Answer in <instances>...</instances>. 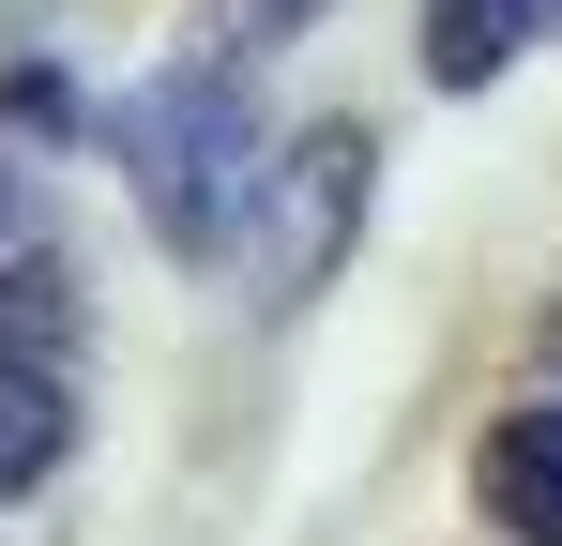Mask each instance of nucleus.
I'll return each instance as SVG.
<instances>
[{
  "mask_svg": "<svg viewBox=\"0 0 562 546\" xmlns=\"http://www.w3.org/2000/svg\"><path fill=\"white\" fill-rule=\"evenodd\" d=\"M0 259H15V182H0Z\"/></svg>",
  "mask_w": 562,
  "mask_h": 546,
  "instance_id": "9",
  "label": "nucleus"
},
{
  "mask_svg": "<svg viewBox=\"0 0 562 546\" xmlns=\"http://www.w3.org/2000/svg\"><path fill=\"white\" fill-rule=\"evenodd\" d=\"M61 441H77V395H61L31 350H0V501H15V486H46Z\"/></svg>",
  "mask_w": 562,
  "mask_h": 546,
  "instance_id": "5",
  "label": "nucleus"
},
{
  "mask_svg": "<svg viewBox=\"0 0 562 546\" xmlns=\"http://www.w3.org/2000/svg\"><path fill=\"white\" fill-rule=\"evenodd\" d=\"M122 182L153 213L168 259H228L244 228V182H259V106H244V61H168V77L122 106Z\"/></svg>",
  "mask_w": 562,
  "mask_h": 546,
  "instance_id": "1",
  "label": "nucleus"
},
{
  "mask_svg": "<svg viewBox=\"0 0 562 546\" xmlns=\"http://www.w3.org/2000/svg\"><path fill=\"white\" fill-rule=\"evenodd\" d=\"M304 15H319V0H213V15H198V61H259V46H289Z\"/></svg>",
  "mask_w": 562,
  "mask_h": 546,
  "instance_id": "6",
  "label": "nucleus"
},
{
  "mask_svg": "<svg viewBox=\"0 0 562 546\" xmlns=\"http://www.w3.org/2000/svg\"><path fill=\"white\" fill-rule=\"evenodd\" d=\"M15 122H31V137H77L92 106H77V77H46V61H15Z\"/></svg>",
  "mask_w": 562,
  "mask_h": 546,
  "instance_id": "8",
  "label": "nucleus"
},
{
  "mask_svg": "<svg viewBox=\"0 0 562 546\" xmlns=\"http://www.w3.org/2000/svg\"><path fill=\"white\" fill-rule=\"evenodd\" d=\"M366 182H380V137H366V122H319V137H289L274 168L244 182L228 259H244V304H259V319L319 304V273L350 259V228H366Z\"/></svg>",
  "mask_w": 562,
  "mask_h": 546,
  "instance_id": "2",
  "label": "nucleus"
},
{
  "mask_svg": "<svg viewBox=\"0 0 562 546\" xmlns=\"http://www.w3.org/2000/svg\"><path fill=\"white\" fill-rule=\"evenodd\" d=\"M548 15H562V0H426V77H441V91H486Z\"/></svg>",
  "mask_w": 562,
  "mask_h": 546,
  "instance_id": "4",
  "label": "nucleus"
},
{
  "mask_svg": "<svg viewBox=\"0 0 562 546\" xmlns=\"http://www.w3.org/2000/svg\"><path fill=\"white\" fill-rule=\"evenodd\" d=\"M46 319H61V273L15 259V288H0V350H46Z\"/></svg>",
  "mask_w": 562,
  "mask_h": 546,
  "instance_id": "7",
  "label": "nucleus"
},
{
  "mask_svg": "<svg viewBox=\"0 0 562 546\" xmlns=\"http://www.w3.org/2000/svg\"><path fill=\"white\" fill-rule=\"evenodd\" d=\"M471 501H486V532H502V546H562V410L486 425V455H471Z\"/></svg>",
  "mask_w": 562,
  "mask_h": 546,
  "instance_id": "3",
  "label": "nucleus"
}]
</instances>
